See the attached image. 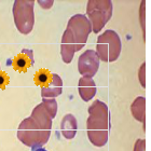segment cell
Here are the masks:
<instances>
[{
	"label": "cell",
	"mask_w": 151,
	"mask_h": 151,
	"mask_svg": "<svg viewBox=\"0 0 151 151\" xmlns=\"http://www.w3.org/2000/svg\"><path fill=\"white\" fill-rule=\"evenodd\" d=\"M113 13V4L110 0H88L86 15L92 25V32L97 34L109 22Z\"/></svg>",
	"instance_id": "cell-4"
},
{
	"label": "cell",
	"mask_w": 151,
	"mask_h": 151,
	"mask_svg": "<svg viewBox=\"0 0 151 151\" xmlns=\"http://www.w3.org/2000/svg\"><path fill=\"white\" fill-rule=\"evenodd\" d=\"M99 58L94 50H86L79 56L78 70L82 77L93 78L99 68Z\"/></svg>",
	"instance_id": "cell-7"
},
{
	"label": "cell",
	"mask_w": 151,
	"mask_h": 151,
	"mask_svg": "<svg viewBox=\"0 0 151 151\" xmlns=\"http://www.w3.org/2000/svg\"><path fill=\"white\" fill-rule=\"evenodd\" d=\"M138 80L142 88H146V64L142 63L138 69Z\"/></svg>",
	"instance_id": "cell-17"
},
{
	"label": "cell",
	"mask_w": 151,
	"mask_h": 151,
	"mask_svg": "<svg viewBox=\"0 0 151 151\" xmlns=\"http://www.w3.org/2000/svg\"><path fill=\"white\" fill-rule=\"evenodd\" d=\"M110 129L109 109L104 101L95 99L88 107V118L86 120L88 137L95 147H104L108 142Z\"/></svg>",
	"instance_id": "cell-1"
},
{
	"label": "cell",
	"mask_w": 151,
	"mask_h": 151,
	"mask_svg": "<svg viewBox=\"0 0 151 151\" xmlns=\"http://www.w3.org/2000/svg\"><path fill=\"white\" fill-rule=\"evenodd\" d=\"M51 132L44 131L29 116L21 122L16 136L19 142L32 149L43 147L50 138Z\"/></svg>",
	"instance_id": "cell-2"
},
{
	"label": "cell",
	"mask_w": 151,
	"mask_h": 151,
	"mask_svg": "<svg viewBox=\"0 0 151 151\" xmlns=\"http://www.w3.org/2000/svg\"><path fill=\"white\" fill-rule=\"evenodd\" d=\"M32 151H47V149H44V148H42V147H41V148H37V149H34V150Z\"/></svg>",
	"instance_id": "cell-20"
},
{
	"label": "cell",
	"mask_w": 151,
	"mask_h": 151,
	"mask_svg": "<svg viewBox=\"0 0 151 151\" xmlns=\"http://www.w3.org/2000/svg\"><path fill=\"white\" fill-rule=\"evenodd\" d=\"M63 92V80L56 73H52L50 82L45 86L41 88L42 98H55Z\"/></svg>",
	"instance_id": "cell-11"
},
{
	"label": "cell",
	"mask_w": 151,
	"mask_h": 151,
	"mask_svg": "<svg viewBox=\"0 0 151 151\" xmlns=\"http://www.w3.org/2000/svg\"><path fill=\"white\" fill-rule=\"evenodd\" d=\"M133 151H146V140L145 139H137L134 145Z\"/></svg>",
	"instance_id": "cell-19"
},
{
	"label": "cell",
	"mask_w": 151,
	"mask_h": 151,
	"mask_svg": "<svg viewBox=\"0 0 151 151\" xmlns=\"http://www.w3.org/2000/svg\"><path fill=\"white\" fill-rule=\"evenodd\" d=\"M35 1L15 0L13 3V19L16 28L23 35L30 34L35 25Z\"/></svg>",
	"instance_id": "cell-5"
},
{
	"label": "cell",
	"mask_w": 151,
	"mask_h": 151,
	"mask_svg": "<svg viewBox=\"0 0 151 151\" xmlns=\"http://www.w3.org/2000/svg\"><path fill=\"white\" fill-rule=\"evenodd\" d=\"M67 29L73 35L77 51H80L86 44L88 36L92 32V25L88 19L84 14H76L67 23Z\"/></svg>",
	"instance_id": "cell-6"
},
{
	"label": "cell",
	"mask_w": 151,
	"mask_h": 151,
	"mask_svg": "<svg viewBox=\"0 0 151 151\" xmlns=\"http://www.w3.org/2000/svg\"><path fill=\"white\" fill-rule=\"evenodd\" d=\"M34 64H35L34 52L28 49H23L21 53L14 57V60H12L13 68L21 73L27 71L30 67L34 66Z\"/></svg>",
	"instance_id": "cell-9"
},
{
	"label": "cell",
	"mask_w": 151,
	"mask_h": 151,
	"mask_svg": "<svg viewBox=\"0 0 151 151\" xmlns=\"http://www.w3.org/2000/svg\"><path fill=\"white\" fill-rule=\"evenodd\" d=\"M78 131V123L76 116L71 113L65 114L60 122V132L66 139L75 138L76 134Z\"/></svg>",
	"instance_id": "cell-13"
},
{
	"label": "cell",
	"mask_w": 151,
	"mask_h": 151,
	"mask_svg": "<svg viewBox=\"0 0 151 151\" xmlns=\"http://www.w3.org/2000/svg\"><path fill=\"white\" fill-rule=\"evenodd\" d=\"M42 104L44 105L45 109L47 110V112L50 113V116L52 119L55 118L57 113V103L54 98H43Z\"/></svg>",
	"instance_id": "cell-16"
},
{
	"label": "cell",
	"mask_w": 151,
	"mask_h": 151,
	"mask_svg": "<svg viewBox=\"0 0 151 151\" xmlns=\"http://www.w3.org/2000/svg\"><path fill=\"white\" fill-rule=\"evenodd\" d=\"M9 82H10L9 76L6 75V73L0 70V88L3 90L6 86V84H9Z\"/></svg>",
	"instance_id": "cell-18"
},
{
	"label": "cell",
	"mask_w": 151,
	"mask_h": 151,
	"mask_svg": "<svg viewBox=\"0 0 151 151\" xmlns=\"http://www.w3.org/2000/svg\"><path fill=\"white\" fill-rule=\"evenodd\" d=\"M131 112L134 119L145 124L146 121V99L144 96H138L131 105Z\"/></svg>",
	"instance_id": "cell-14"
},
{
	"label": "cell",
	"mask_w": 151,
	"mask_h": 151,
	"mask_svg": "<svg viewBox=\"0 0 151 151\" xmlns=\"http://www.w3.org/2000/svg\"><path fill=\"white\" fill-rule=\"evenodd\" d=\"M30 118H32L42 129L51 132L53 119L51 118L50 113L47 112V110L45 109V107H44V105L42 104V103L37 105V106L34 108Z\"/></svg>",
	"instance_id": "cell-10"
},
{
	"label": "cell",
	"mask_w": 151,
	"mask_h": 151,
	"mask_svg": "<svg viewBox=\"0 0 151 151\" xmlns=\"http://www.w3.org/2000/svg\"><path fill=\"white\" fill-rule=\"evenodd\" d=\"M78 91L82 101H88L93 99L96 95V84L93 78L90 77H81L78 83Z\"/></svg>",
	"instance_id": "cell-12"
},
{
	"label": "cell",
	"mask_w": 151,
	"mask_h": 151,
	"mask_svg": "<svg viewBox=\"0 0 151 151\" xmlns=\"http://www.w3.org/2000/svg\"><path fill=\"white\" fill-rule=\"evenodd\" d=\"M52 78V73L47 69H40L35 75V82L37 85H40L41 88H43L50 82Z\"/></svg>",
	"instance_id": "cell-15"
},
{
	"label": "cell",
	"mask_w": 151,
	"mask_h": 151,
	"mask_svg": "<svg viewBox=\"0 0 151 151\" xmlns=\"http://www.w3.org/2000/svg\"><path fill=\"white\" fill-rule=\"evenodd\" d=\"M77 52L76 42L71 32L66 28L62 37V43H60V55L63 58L64 63L69 64L73 58V55Z\"/></svg>",
	"instance_id": "cell-8"
},
{
	"label": "cell",
	"mask_w": 151,
	"mask_h": 151,
	"mask_svg": "<svg viewBox=\"0 0 151 151\" xmlns=\"http://www.w3.org/2000/svg\"><path fill=\"white\" fill-rule=\"evenodd\" d=\"M122 50V42L118 32L111 29L105 30L98 36L96 43V54L99 60L111 63L119 58Z\"/></svg>",
	"instance_id": "cell-3"
}]
</instances>
